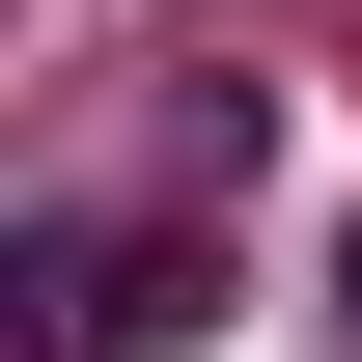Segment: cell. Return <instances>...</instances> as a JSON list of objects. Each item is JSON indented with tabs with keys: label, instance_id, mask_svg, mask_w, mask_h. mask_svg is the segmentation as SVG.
I'll list each match as a JSON object with an SVG mask.
<instances>
[{
	"label": "cell",
	"instance_id": "cell-1",
	"mask_svg": "<svg viewBox=\"0 0 362 362\" xmlns=\"http://www.w3.org/2000/svg\"><path fill=\"white\" fill-rule=\"evenodd\" d=\"M56 334H195V251H56Z\"/></svg>",
	"mask_w": 362,
	"mask_h": 362
},
{
	"label": "cell",
	"instance_id": "cell-2",
	"mask_svg": "<svg viewBox=\"0 0 362 362\" xmlns=\"http://www.w3.org/2000/svg\"><path fill=\"white\" fill-rule=\"evenodd\" d=\"M334 307H362V223H334Z\"/></svg>",
	"mask_w": 362,
	"mask_h": 362
}]
</instances>
